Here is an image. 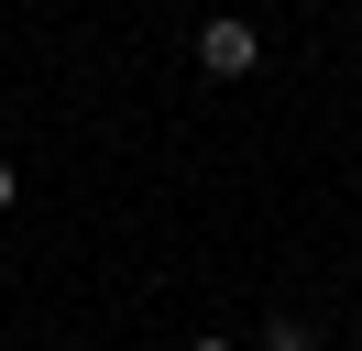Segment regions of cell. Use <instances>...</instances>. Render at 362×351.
Wrapping results in <instances>:
<instances>
[{"label":"cell","instance_id":"2","mask_svg":"<svg viewBox=\"0 0 362 351\" xmlns=\"http://www.w3.org/2000/svg\"><path fill=\"white\" fill-rule=\"evenodd\" d=\"M264 351H318V340H308V318H274V329H264Z\"/></svg>","mask_w":362,"mask_h":351},{"label":"cell","instance_id":"1","mask_svg":"<svg viewBox=\"0 0 362 351\" xmlns=\"http://www.w3.org/2000/svg\"><path fill=\"white\" fill-rule=\"evenodd\" d=\"M198 66L209 77H252V66H264V33H252L242 11H209L198 22Z\"/></svg>","mask_w":362,"mask_h":351},{"label":"cell","instance_id":"3","mask_svg":"<svg viewBox=\"0 0 362 351\" xmlns=\"http://www.w3.org/2000/svg\"><path fill=\"white\" fill-rule=\"evenodd\" d=\"M11 197H23V176H11V165H0V209H11Z\"/></svg>","mask_w":362,"mask_h":351},{"label":"cell","instance_id":"4","mask_svg":"<svg viewBox=\"0 0 362 351\" xmlns=\"http://www.w3.org/2000/svg\"><path fill=\"white\" fill-rule=\"evenodd\" d=\"M187 351H242V340H187Z\"/></svg>","mask_w":362,"mask_h":351}]
</instances>
